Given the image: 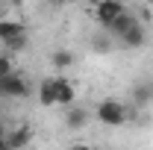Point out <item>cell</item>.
Masks as SVG:
<instances>
[{"label": "cell", "instance_id": "obj_1", "mask_svg": "<svg viewBox=\"0 0 153 150\" xmlns=\"http://www.w3.org/2000/svg\"><path fill=\"white\" fill-rule=\"evenodd\" d=\"M94 118L100 124H106V127H124L127 121H130V109L121 103V100H100L94 109Z\"/></svg>", "mask_w": 153, "mask_h": 150}, {"label": "cell", "instance_id": "obj_2", "mask_svg": "<svg viewBox=\"0 0 153 150\" xmlns=\"http://www.w3.org/2000/svg\"><path fill=\"white\" fill-rule=\"evenodd\" d=\"M0 88H3L6 97H15V100H24V97H30V91H33V88H30V82H27L18 71L0 76Z\"/></svg>", "mask_w": 153, "mask_h": 150}, {"label": "cell", "instance_id": "obj_3", "mask_svg": "<svg viewBox=\"0 0 153 150\" xmlns=\"http://www.w3.org/2000/svg\"><path fill=\"white\" fill-rule=\"evenodd\" d=\"M127 12V6H124V0H97L94 6V21L100 27H109L118 15H124Z\"/></svg>", "mask_w": 153, "mask_h": 150}, {"label": "cell", "instance_id": "obj_4", "mask_svg": "<svg viewBox=\"0 0 153 150\" xmlns=\"http://www.w3.org/2000/svg\"><path fill=\"white\" fill-rule=\"evenodd\" d=\"M53 88H56V106H71L76 100V88L71 79L65 76H53Z\"/></svg>", "mask_w": 153, "mask_h": 150}, {"label": "cell", "instance_id": "obj_5", "mask_svg": "<svg viewBox=\"0 0 153 150\" xmlns=\"http://www.w3.org/2000/svg\"><path fill=\"white\" fill-rule=\"evenodd\" d=\"M15 38H27V27L21 21H12V18H0V41L9 44Z\"/></svg>", "mask_w": 153, "mask_h": 150}, {"label": "cell", "instance_id": "obj_6", "mask_svg": "<svg viewBox=\"0 0 153 150\" xmlns=\"http://www.w3.org/2000/svg\"><path fill=\"white\" fill-rule=\"evenodd\" d=\"M65 109H68V112H65V127H68V130H82V127L88 124V118H91L82 106H74V103L65 106Z\"/></svg>", "mask_w": 153, "mask_h": 150}, {"label": "cell", "instance_id": "obj_7", "mask_svg": "<svg viewBox=\"0 0 153 150\" xmlns=\"http://www.w3.org/2000/svg\"><path fill=\"white\" fill-rule=\"evenodd\" d=\"M144 38H147V33H144V27H141V24H133V27H130V30H127L124 36L118 38V41H121V44H124L127 50H138V47L144 44Z\"/></svg>", "mask_w": 153, "mask_h": 150}, {"label": "cell", "instance_id": "obj_8", "mask_svg": "<svg viewBox=\"0 0 153 150\" xmlns=\"http://www.w3.org/2000/svg\"><path fill=\"white\" fill-rule=\"evenodd\" d=\"M133 24H138V18H135L133 12L127 9V12H124V15H118V18H115L112 24L106 27V30H109V36L121 38V36H124V33H127V30H130V27H133Z\"/></svg>", "mask_w": 153, "mask_h": 150}, {"label": "cell", "instance_id": "obj_9", "mask_svg": "<svg viewBox=\"0 0 153 150\" xmlns=\"http://www.w3.org/2000/svg\"><path fill=\"white\" fill-rule=\"evenodd\" d=\"M36 91H38V103H41V106H47V109H50V106H56V88H53V76L41 79Z\"/></svg>", "mask_w": 153, "mask_h": 150}, {"label": "cell", "instance_id": "obj_10", "mask_svg": "<svg viewBox=\"0 0 153 150\" xmlns=\"http://www.w3.org/2000/svg\"><path fill=\"white\" fill-rule=\"evenodd\" d=\"M6 138H9V147L12 150H24V147H30L33 132H30V127H18V130L6 132Z\"/></svg>", "mask_w": 153, "mask_h": 150}, {"label": "cell", "instance_id": "obj_11", "mask_svg": "<svg viewBox=\"0 0 153 150\" xmlns=\"http://www.w3.org/2000/svg\"><path fill=\"white\" fill-rule=\"evenodd\" d=\"M74 62H76V59H74L71 50H53V53H50V65H53L56 71H68Z\"/></svg>", "mask_w": 153, "mask_h": 150}, {"label": "cell", "instance_id": "obj_12", "mask_svg": "<svg viewBox=\"0 0 153 150\" xmlns=\"http://www.w3.org/2000/svg\"><path fill=\"white\" fill-rule=\"evenodd\" d=\"M150 97H153V85H147V82H138V85L133 88L135 106H147V103H150Z\"/></svg>", "mask_w": 153, "mask_h": 150}, {"label": "cell", "instance_id": "obj_13", "mask_svg": "<svg viewBox=\"0 0 153 150\" xmlns=\"http://www.w3.org/2000/svg\"><path fill=\"white\" fill-rule=\"evenodd\" d=\"M15 68H12V56L9 53H0V76H6V74H12Z\"/></svg>", "mask_w": 153, "mask_h": 150}, {"label": "cell", "instance_id": "obj_14", "mask_svg": "<svg viewBox=\"0 0 153 150\" xmlns=\"http://www.w3.org/2000/svg\"><path fill=\"white\" fill-rule=\"evenodd\" d=\"M6 47H9V50H24V47H27V38H15V41H9Z\"/></svg>", "mask_w": 153, "mask_h": 150}, {"label": "cell", "instance_id": "obj_15", "mask_svg": "<svg viewBox=\"0 0 153 150\" xmlns=\"http://www.w3.org/2000/svg\"><path fill=\"white\" fill-rule=\"evenodd\" d=\"M0 150H12V147H9V138H6V132H0Z\"/></svg>", "mask_w": 153, "mask_h": 150}, {"label": "cell", "instance_id": "obj_16", "mask_svg": "<svg viewBox=\"0 0 153 150\" xmlns=\"http://www.w3.org/2000/svg\"><path fill=\"white\" fill-rule=\"evenodd\" d=\"M71 150H94L91 144H82V141H76V144H71Z\"/></svg>", "mask_w": 153, "mask_h": 150}, {"label": "cell", "instance_id": "obj_17", "mask_svg": "<svg viewBox=\"0 0 153 150\" xmlns=\"http://www.w3.org/2000/svg\"><path fill=\"white\" fill-rule=\"evenodd\" d=\"M53 6H65V3H71V0H50Z\"/></svg>", "mask_w": 153, "mask_h": 150}, {"label": "cell", "instance_id": "obj_18", "mask_svg": "<svg viewBox=\"0 0 153 150\" xmlns=\"http://www.w3.org/2000/svg\"><path fill=\"white\" fill-rule=\"evenodd\" d=\"M0 132H6V127H3V121H0Z\"/></svg>", "mask_w": 153, "mask_h": 150}, {"label": "cell", "instance_id": "obj_19", "mask_svg": "<svg viewBox=\"0 0 153 150\" xmlns=\"http://www.w3.org/2000/svg\"><path fill=\"white\" fill-rule=\"evenodd\" d=\"M3 97H6V94H3V88H0V100H3Z\"/></svg>", "mask_w": 153, "mask_h": 150}, {"label": "cell", "instance_id": "obj_20", "mask_svg": "<svg viewBox=\"0 0 153 150\" xmlns=\"http://www.w3.org/2000/svg\"><path fill=\"white\" fill-rule=\"evenodd\" d=\"M15 3H24V0H15Z\"/></svg>", "mask_w": 153, "mask_h": 150}, {"label": "cell", "instance_id": "obj_21", "mask_svg": "<svg viewBox=\"0 0 153 150\" xmlns=\"http://www.w3.org/2000/svg\"><path fill=\"white\" fill-rule=\"evenodd\" d=\"M150 103H153V97H150Z\"/></svg>", "mask_w": 153, "mask_h": 150}, {"label": "cell", "instance_id": "obj_22", "mask_svg": "<svg viewBox=\"0 0 153 150\" xmlns=\"http://www.w3.org/2000/svg\"><path fill=\"white\" fill-rule=\"evenodd\" d=\"M150 18H153V15H150Z\"/></svg>", "mask_w": 153, "mask_h": 150}]
</instances>
